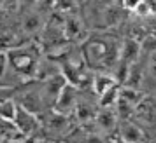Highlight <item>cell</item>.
Masks as SVG:
<instances>
[{"label":"cell","instance_id":"obj_1","mask_svg":"<svg viewBox=\"0 0 156 143\" xmlns=\"http://www.w3.org/2000/svg\"><path fill=\"white\" fill-rule=\"evenodd\" d=\"M119 51L116 42H102V40H90L84 44V58L90 65L100 66H112L119 59Z\"/></svg>","mask_w":156,"mask_h":143},{"label":"cell","instance_id":"obj_2","mask_svg":"<svg viewBox=\"0 0 156 143\" xmlns=\"http://www.w3.org/2000/svg\"><path fill=\"white\" fill-rule=\"evenodd\" d=\"M133 119L139 122H144L147 126L156 124V98L153 96H146L139 101V105L133 110Z\"/></svg>","mask_w":156,"mask_h":143},{"label":"cell","instance_id":"obj_3","mask_svg":"<svg viewBox=\"0 0 156 143\" xmlns=\"http://www.w3.org/2000/svg\"><path fill=\"white\" fill-rule=\"evenodd\" d=\"M144 98V94L139 91V89H135V87H123L119 91V98H118V107H119V112L121 115H132L133 114L135 107L139 105V101Z\"/></svg>","mask_w":156,"mask_h":143},{"label":"cell","instance_id":"obj_4","mask_svg":"<svg viewBox=\"0 0 156 143\" xmlns=\"http://www.w3.org/2000/svg\"><path fill=\"white\" fill-rule=\"evenodd\" d=\"M142 45L139 44V40H133V38H126L125 42L121 44V51H119V63L125 66V68H130L132 65H135L137 58L140 54Z\"/></svg>","mask_w":156,"mask_h":143},{"label":"cell","instance_id":"obj_5","mask_svg":"<svg viewBox=\"0 0 156 143\" xmlns=\"http://www.w3.org/2000/svg\"><path fill=\"white\" fill-rule=\"evenodd\" d=\"M76 103H77L76 89L69 84H65V87L60 91L56 101H55V110L60 112V114H65V112H70L72 108L76 107Z\"/></svg>","mask_w":156,"mask_h":143},{"label":"cell","instance_id":"obj_6","mask_svg":"<svg viewBox=\"0 0 156 143\" xmlns=\"http://www.w3.org/2000/svg\"><path fill=\"white\" fill-rule=\"evenodd\" d=\"M14 126L16 129L23 133V135H30L34 129H35V117H34V112L27 110L25 107H18V112H16L14 117Z\"/></svg>","mask_w":156,"mask_h":143},{"label":"cell","instance_id":"obj_7","mask_svg":"<svg viewBox=\"0 0 156 143\" xmlns=\"http://www.w3.org/2000/svg\"><path fill=\"white\" fill-rule=\"evenodd\" d=\"M119 135H121V140L126 143H140L144 140L140 128L137 124H132V122H121Z\"/></svg>","mask_w":156,"mask_h":143},{"label":"cell","instance_id":"obj_8","mask_svg":"<svg viewBox=\"0 0 156 143\" xmlns=\"http://www.w3.org/2000/svg\"><path fill=\"white\" fill-rule=\"evenodd\" d=\"M116 84H118V80L114 79L112 75H107V73H97L95 79H93V89L98 96H102L105 91H109Z\"/></svg>","mask_w":156,"mask_h":143},{"label":"cell","instance_id":"obj_9","mask_svg":"<svg viewBox=\"0 0 156 143\" xmlns=\"http://www.w3.org/2000/svg\"><path fill=\"white\" fill-rule=\"evenodd\" d=\"M118 98H119V87L116 84L114 87H111L109 91H105V93L100 96V105L104 108H111L112 105L118 103Z\"/></svg>","mask_w":156,"mask_h":143},{"label":"cell","instance_id":"obj_10","mask_svg":"<svg viewBox=\"0 0 156 143\" xmlns=\"http://www.w3.org/2000/svg\"><path fill=\"white\" fill-rule=\"evenodd\" d=\"M18 107H16L12 101H2L0 103V117L4 121H14Z\"/></svg>","mask_w":156,"mask_h":143},{"label":"cell","instance_id":"obj_11","mask_svg":"<svg viewBox=\"0 0 156 143\" xmlns=\"http://www.w3.org/2000/svg\"><path fill=\"white\" fill-rule=\"evenodd\" d=\"M116 122V115L107 108V110H104L102 114H100V117H98V124H102V128H112V124Z\"/></svg>","mask_w":156,"mask_h":143},{"label":"cell","instance_id":"obj_12","mask_svg":"<svg viewBox=\"0 0 156 143\" xmlns=\"http://www.w3.org/2000/svg\"><path fill=\"white\" fill-rule=\"evenodd\" d=\"M149 54H151V56H149V59H147V75L151 79L156 80V51L149 52Z\"/></svg>","mask_w":156,"mask_h":143},{"label":"cell","instance_id":"obj_13","mask_svg":"<svg viewBox=\"0 0 156 143\" xmlns=\"http://www.w3.org/2000/svg\"><path fill=\"white\" fill-rule=\"evenodd\" d=\"M135 12L139 16H147L149 12H153V9H151V4H149L147 0H142L140 4L135 7Z\"/></svg>","mask_w":156,"mask_h":143},{"label":"cell","instance_id":"obj_14","mask_svg":"<svg viewBox=\"0 0 156 143\" xmlns=\"http://www.w3.org/2000/svg\"><path fill=\"white\" fill-rule=\"evenodd\" d=\"M142 0H123V7L126 11H135V7L140 4Z\"/></svg>","mask_w":156,"mask_h":143},{"label":"cell","instance_id":"obj_15","mask_svg":"<svg viewBox=\"0 0 156 143\" xmlns=\"http://www.w3.org/2000/svg\"><path fill=\"white\" fill-rule=\"evenodd\" d=\"M154 143H156V141H154Z\"/></svg>","mask_w":156,"mask_h":143}]
</instances>
